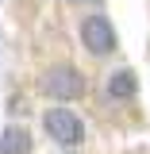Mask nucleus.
<instances>
[{
	"label": "nucleus",
	"instance_id": "obj_1",
	"mask_svg": "<svg viewBox=\"0 0 150 154\" xmlns=\"http://www.w3.org/2000/svg\"><path fill=\"white\" fill-rule=\"evenodd\" d=\"M42 93L54 96V100H77L85 93V77L77 66H54L42 73Z\"/></svg>",
	"mask_w": 150,
	"mask_h": 154
},
{
	"label": "nucleus",
	"instance_id": "obj_2",
	"mask_svg": "<svg viewBox=\"0 0 150 154\" xmlns=\"http://www.w3.org/2000/svg\"><path fill=\"white\" fill-rule=\"evenodd\" d=\"M42 127L50 131V139H58L62 146H77L85 139V123L73 116V108H50L42 116Z\"/></svg>",
	"mask_w": 150,
	"mask_h": 154
},
{
	"label": "nucleus",
	"instance_id": "obj_3",
	"mask_svg": "<svg viewBox=\"0 0 150 154\" xmlns=\"http://www.w3.org/2000/svg\"><path fill=\"white\" fill-rule=\"evenodd\" d=\"M81 42H85L89 54H112V50H115L112 23H108L104 16H89L85 23H81Z\"/></svg>",
	"mask_w": 150,
	"mask_h": 154
},
{
	"label": "nucleus",
	"instance_id": "obj_4",
	"mask_svg": "<svg viewBox=\"0 0 150 154\" xmlns=\"http://www.w3.org/2000/svg\"><path fill=\"white\" fill-rule=\"evenodd\" d=\"M135 93H139V81H135L131 69H115V73L108 77V96H115V100H131Z\"/></svg>",
	"mask_w": 150,
	"mask_h": 154
},
{
	"label": "nucleus",
	"instance_id": "obj_5",
	"mask_svg": "<svg viewBox=\"0 0 150 154\" xmlns=\"http://www.w3.org/2000/svg\"><path fill=\"white\" fill-rule=\"evenodd\" d=\"M0 154H31V135L23 127H8L0 135Z\"/></svg>",
	"mask_w": 150,
	"mask_h": 154
}]
</instances>
